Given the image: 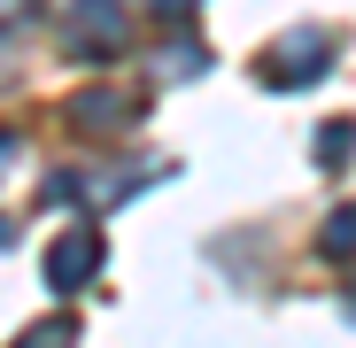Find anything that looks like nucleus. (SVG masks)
Instances as JSON below:
<instances>
[{"label": "nucleus", "mask_w": 356, "mask_h": 348, "mask_svg": "<svg viewBox=\"0 0 356 348\" xmlns=\"http://www.w3.org/2000/svg\"><path fill=\"white\" fill-rule=\"evenodd\" d=\"M124 39V8L116 0H78L70 8V54H108Z\"/></svg>", "instance_id": "nucleus-1"}, {"label": "nucleus", "mask_w": 356, "mask_h": 348, "mask_svg": "<svg viewBox=\"0 0 356 348\" xmlns=\"http://www.w3.org/2000/svg\"><path fill=\"white\" fill-rule=\"evenodd\" d=\"M0 163H8V132H0Z\"/></svg>", "instance_id": "nucleus-8"}, {"label": "nucleus", "mask_w": 356, "mask_h": 348, "mask_svg": "<svg viewBox=\"0 0 356 348\" xmlns=\"http://www.w3.org/2000/svg\"><path fill=\"white\" fill-rule=\"evenodd\" d=\"M8 232H16V224H8V217H0V240H8Z\"/></svg>", "instance_id": "nucleus-7"}, {"label": "nucleus", "mask_w": 356, "mask_h": 348, "mask_svg": "<svg viewBox=\"0 0 356 348\" xmlns=\"http://www.w3.org/2000/svg\"><path fill=\"white\" fill-rule=\"evenodd\" d=\"M202 63H209V54H202V47H170V54H163V78H194Z\"/></svg>", "instance_id": "nucleus-4"}, {"label": "nucleus", "mask_w": 356, "mask_h": 348, "mask_svg": "<svg viewBox=\"0 0 356 348\" xmlns=\"http://www.w3.org/2000/svg\"><path fill=\"white\" fill-rule=\"evenodd\" d=\"M155 16H163V24H186V16H194V0H155Z\"/></svg>", "instance_id": "nucleus-6"}, {"label": "nucleus", "mask_w": 356, "mask_h": 348, "mask_svg": "<svg viewBox=\"0 0 356 348\" xmlns=\"http://www.w3.org/2000/svg\"><path fill=\"white\" fill-rule=\"evenodd\" d=\"M264 78H271V85H310V78H325V39H318V31H294L271 63H264Z\"/></svg>", "instance_id": "nucleus-2"}, {"label": "nucleus", "mask_w": 356, "mask_h": 348, "mask_svg": "<svg viewBox=\"0 0 356 348\" xmlns=\"http://www.w3.org/2000/svg\"><path fill=\"white\" fill-rule=\"evenodd\" d=\"M325 248H333V256H341V248H356V209H348V217H333V232H325Z\"/></svg>", "instance_id": "nucleus-5"}, {"label": "nucleus", "mask_w": 356, "mask_h": 348, "mask_svg": "<svg viewBox=\"0 0 356 348\" xmlns=\"http://www.w3.org/2000/svg\"><path fill=\"white\" fill-rule=\"evenodd\" d=\"M93 263H101L93 232H70V240H54V256H47V286H54V295H70V286L93 279Z\"/></svg>", "instance_id": "nucleus-3"}]
</instances>
